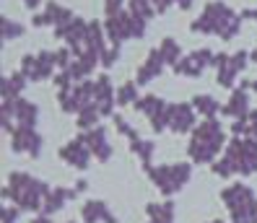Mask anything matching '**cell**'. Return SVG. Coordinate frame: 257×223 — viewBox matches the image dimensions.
Instances as JSON below:
<instances>
[{"instance_id":"cell-29","label":"cell","mask_w":257,"mask_h":223,"mask_svg":"<svg viewBox=\"0 0 257 223\" xmlns=\"http://www.w3.org/2000/svg\"><path fill=\"white\" fill-rule=\"evenodd\" d=\"M229 223H257V200L229 210Z\"/></svg>"},{"instance_id":"cell-2","label":"cell","mask_w":257,"mask_h":223,"mask_svg":"<svg viewBox=\"0 0 257 223\" xmlns=\"http://www.w3.org/2000/svg\"><path fill=\"white\" fill-rule=\"evenodd\" d=\"M226 130L218 117H203L190 132V143H187V158L195 166H205L218 158L221 151H226Z\"/></svg>"},{"instance_id":"cell-36","label":"cell","mask_w":257,"mask_h":223,"mask_svg":"<svg viewBox=\"0 0 257 223\" xmlns=\"http://www.w3.org/2000/svg\"><path fill=\"white\" fill-rule=\"evenodd\" d=\"M21 207L19 205H3V207H0V223H19V218H21Z\"/></svg>"},{"instance_id":"cell-3","label":"cell","mask_w":257,"mask_h":223,"mask_svg":"<svg viewBox=\"0 0 257 223\" xmlns=\"http://www.w3.org/2000/svg\"><path fill=\"white\" fill-rule=\"evenodd\" d=\"M50 184L39 179V176H32L29 171H11L8 174V184L3 187V200L19 205L24 213H42L44 197L50 195Z\"/></svg>"},{"instance_id":"cell-19","label":"cell","mask_w":257,"mask_h":223,"mask_svg":"<svg viewBox=\"0 0 257 223\" xmlns=\"http://www.w3.org/2000/svg\"><path fill=\"white\" fill-rule=\"evenodd\" d=\"M78 197V189L75 187H52L50 189V195L44 197V205H42V213H47V215H55L60 213L63 207Z\"/></svg>"},{"instance_id":"cell-26","label":"cell","mask_w":257,"mask_h":223,"mask_svg":"<svg viewBox=\"0 0 257 223\" xmlns=\"http://www.w3.org/2000/svg\"><path fill=\"white\" fill-rule=\"evenodd\" d=\"M101 120H104V117H101V112H99V107H96V101L86 104V107L75 114V125H78V130H91V127H96Z\"/></svg>"},{"instance_id":"cell-25","label":"cell","mask_w":257,"mask_h":223,"mask_svg":"<svg viewBox=\"0 0 257 223\" xmlns=\"http://www.w3.org/2000/svg\"><path fill=\"white\" fill-rule=\"evenodd\" d=\"M192 107H195V112H198L200 117H218L221 114V104H218V99H213L210 94H195L192 96Z\"/></svg>"},{"instance_id":"cell-15","label":"cell","mask_w":257,"mask_h":223,"mask_svg":"<svg viewBox=\"0 0 257 223\" xmlns=\"http://www.w3.org/2000/svg\"><path fill=\"white\" fill-rule=\"evenodd\" d=\"M249 112H252V107H249V88L239 83V88H231V96H229V101L223 104L221 117L239 120V117H249Z\"/></svg>"},{"instance_id":"cell-34","label":"cell","mask_w":257,"mask_h":223,"mask_svg":"<svg viewBox=\"0 0 257 223\" xmlns=\"http://www.w3.org/2000/svg\"><path fill=\"white\" fill-rule=\"evenodd\" d=\"M109 120H112V125H114V130L119 132V135H122V138H127V140H135V138H141L138 135V130H135L127 120H125V117L122 114H112L109 117Z\"/></svg>"},{"instance_id":"cell-10","label":"cell","mask_w":257,"mask_h":223,"mask_svg":"<svg viewBox=\"0 0 257 223\" xmlns=\"http://www.w3.org/2000/svg\"><path fill=\"white\" fill-rule=\"evenodd\" d=\"M192 101H177V104H169V132L174 135H187V132L195 130L198 125V117H195Z\"/></svg>"},{"instance_id":"cell-31","label":"cell","mask_w":257,"mask_h":223,"mask_svg":"<svg viewBox=\"0 0 257 223\" xmlns=\"http://www.w3.org/2000/svg\"><path fill=\"white\" fill-rule=\"evenodd\" d=\"M236 78H239V70L231 65V57H229V63L216 70V83L223 88H236Z\"/></svg>"},{"instance_id":"cell-41","label":"cell","mask_w":257,"mask_h":223,"mask_svg":"<svg viewBox=\"0 0 257 223\" xmlns=\"http://www.w3.org/2000/svg\"><path fill=\"white\" fill-rule=\"evenodd\" d=\"M229 57H231L229 52H216V55H213V63H210V68H213V70L223 68L226 63H229Z\"/></svg>"},{"instance_id":"cell-27","label":"cell","mask_w":257,"mask_h":223,"mask_svg":"<svg viewBox=\"0 0 257 223\" xmlns=\"http://www.w3.org/2000/svg\"><path fill=\"white\" fill-rule=\"evenodd\" d=\"M159 52H161V57H164V63L169 65V68H174L179 60H182V47L177 44V39H172V37H166V39H161V44H159Z\"/></svg>"},{"instance_id":"cell-7","label":"cell","mask_w":257,"mask_h":223,"mask_svg":"<svg viewBox=\"0 0 257 223\" xmlns=\"http://www.w3.org/2000/svg\"><path fill=\"white\" fill-rule=\"evenodd\" d=\"M91 158H94V153H91V148H88L83 132L78 138H70L65 145H60V161H65L68 166L78 169V171H86L91 166Z\"/></svg>"},{"instance_id":"cell-52","label":"cell","mask_w":257,"mask_h":223,"mask_svg":"<svg viewBox=\"0 0 257 223\" xmlns=\"http://www.w3.org/2000/svg\"><path fill=\"white\" fill-rule=\"evenodd\" d=\"M68 223H73V220H68Z\"/></svg>"},{"instance_id":"cell-44","label":"cell","mask_w":257,"mask_h":223,"mask_svg":"<svg viewBox=\"0 0 257 223\" xmlns=\"http://www.w3.org/2000/svg\"><path fill=\"white\" fill-rule=\"evenodd\" d=\"M29 223H52V215H47V213H34V218L29 220Z\"/></svg>"},{"instance_id":"cell-38","label":"cell","mask_w":257,"mask_h":223,"mask_svg":"<svg viewBox=\"0 0 257 223\" xmlns=\"http://www.w3.org/2000/svg\"><path fill=\"white\" fill-rule=\"evenodd\" d=\"M249 63H252V60H249V52H247V50H236V52H231V65H234L239 73H244Z\"/></svg>"},{"instance_id":"cell-33","label":"cell","mask_w":257,"mask_h":223,"mask_svg":"<svg viewBox=\"0 0 257 223\" xmlns=\"http://www.w3.org/2000/svg\"><path fill=\"white\" fill-rule=\"evenodd\" d=\"M127 11L133 13V16H141L146 21H151L156 16V8H154L151 0H127Z\"/></svg>"},{"instance_id":"cell-45","label":"cell","mask_w":257,"mask_h":223,"mask_svg":"<svg viewBox=\"0 0 257 223\" xmlns=\"http://www.w3.org/2000/svg\"><path fill=\"white\" fill-rule=\"evenodd\" d=\"M174 6H177L179 11H192V6H195V0H174Z\"/></svg>"},{"instance_id":"cell-9","label":"cell","mask_w":257,"mask_h":223,"mask_svg":"<svg viewBox=\"0 0 257 223\" xmlns=\"http://www.w3.org/2000/svg\"><path fill=\"white\" fill-rule=\"evenodd\" d=\"M42 145H44V138L39 135L37 127H16L11 132V151L13 153H26L32 158H39Z\"/></svg>"},{"instance_id":"cell-6","label":"cell","mask_w":257,"mask_h":223,"mask_svg":"<svg viewBox=\"0 0 257 223\" xmlns=\"http://www.w3.org/2000/svg\"><path fill=\"white\" fill-rule=\"evenodd\" d=\"M133 107H135V112H141L148 120L151 130H154L156 135L164 132V130H169V101H164L156 94H146V96H141L138 101H135Z\"/></svg>"},{"instance_id":"cell-14","label":"cell","mask_w":257,"mask_h":223,"mask_svg":"<svg viewBox=\"0 0 257 223\" xmlns=\"http://www.w3.org/2000/svg\"><path fill=\"white\" fill-rule=\"evenodd\" d=\"M130 19H133L130 11H119V13H114V16H107V21H104V32H107L109 44L122 47L125 42H130Z\"/></svg>"},{"instance_id":"cell-32","label":"cell","mask_w":257,"mask_h":223,"mask_svg":"<svg viewBox=\"0 0 257 223\" xmlns=\"http://www.w3.org/2000/svg\"><path fill=\"white\" fill-rule=\"evenodd\" d=\"M210 171H213L218 179H231V176H236V166L231 163L229 156H218L213 163H210Z\"/></svg>"},{"instance_id":"cell-4","label":"cell","mask_w":257,"mask_h":223,"mask_svg":"<svg viewBox=\"0 0 257 223\" xmlns=\"http://www.w3.org/2000/svg\"><path fill=\"white\" fill-rule=\"evenodd\" d=\"M223 156L231 158V163L236 166L239 176L257 174V138H252V135H247V138L231 135V140L226 143Z\"/></svg>"},{"instance_id":"cell-8","label":"cell","mask_w":257,"mask_h":223,"mask_svg":"<svg viewBox=\"0 0 257 223\" xmlns=\"http://www.w3.org/2000/svg\"><path fill=\"white\" fill-rule=\"evenodd\" d=\"M213 55L216 52H210L208 47H200V50L185 55L172 70H174V76H182V78H200L203 70L210 68V63H213Z\"/></svg>"},{"instance_id":"cell-51","label":"cell","mask_w":257,"mask_h":223,"mask_svg":"<svg viewBox=\"0 0 257 223\" xmlns=\"http://www.w3.org/2000/svg\"><path fill=\"white\" fill-rule=\"evenodd\" d=\"M148 223H156V220H148Z\"/></svg>"},{"instance_id":"cell-35","label":"cell","mask_w":257,"mask_h":223,"mask_svg":"<svg viewBox=\"0 0 257 223\" xmlns=\"http://www.w3.org/2000/svg\"><path fill=\"white\" fill-rule=\"evenodd\" d=\"M119 55H122V50H119L117 44H109V47L104 50V55H101V68L104 70H112L119 63Z\"/></svg>"},{"instance_id":"cell-1","label":"cell","mask_w":257,"mask_h":223,"mask_svg":"<svg viewBox=\"0 0 257 223\" xmlns=\"http://www.w3.org/2000/svg\"><path fill=\"white\" fill-rule=\"evenodd\" d=\"M241 21H244L241 13H236L229 3H223V0H210V3H205L200 16L190 24V32L231 42L241 32Z\"/></svg>"},{"instance_id":"cell-39","label":"cell","mask_w":257,"mask_h":223,"mask_svg":"<svg viewBox=\"0 0 257 223\" xmlns=\"http://www.w3.org/2000/svg\"><path fill=\"white\" fill-rule=\"evenodd\" d=\"M52 83H55V88L60 91V88H70V86H75V81H73V76L68 70H57L55 73V78H52Z\"/></svg>"},{"instance_id":"cell-40","label":"cell","mask_w":257,"mask_h":223,"mask_svg":"<svg viewBox=\"0 0 257 223\" xmlns=\"http://www.w3.org/2000/svg\"><path fill=\"white\" fill-rule=\"evenodd\" d=\"M127 0H104V16H114V13L125 11Z\"/></svg>"},{"instance_id":"cell-23","label":"cell","mask_w":257,"mask_h":223,"mask_svg":"<svg viewBox=\"0 0 257 223\" xmlns=\"http://www.w3.org/2000/svg\"><path fill=\"white\" fill-rule=\"evenodd\" d=\"M112 210L107 207L104 200H86L81 207V220L83 223H104Z\"/></svg>"},{"instance_id":"cell-17","label":"cell","mask_w":257,"mask_h":223,"mask_svg":"<svg viewBox=\"0 0 257 223\" xmlns=\"http://www.w3.org/2000/svg\"><path fill=\"white\" fill-rule=\"evenodd\" d=\"M254 200H257L254 189L244 182H231L229 187L221 189V202L226 205V210L239 207V205H247V202H254Z\"/></svg>"},{"instance_id":"cell-42","label":"cell","mask_w":257,"mask_h":223,"mask_svg":"<svg viewBox=\"0 0 257 223\" xmlns=\"http://www.w3.org/2000/svg\"><path fill=\"white\" fill-rule=\"evenodd\" d=\"M151 3H154V8H156L159 16H164V13L174 6V0H151Z\"/></svg>"},{"instance_id":"cell-11","label":"cell","mask_w":257,"mask_h":223,"mask_svg":"<svg viewBox=\"0 0 257 223\" xmlns=\"http://www.w3.org/2000/svg\"><path fill=\"white\" fill-rule=\"evenodd\" d=\"M75 16H73V11L68 8V6H63V3H57V0H47L44 3V11L42 13H34L32 16V26L34 29H44V26H60V24H68V21H73Z\"/></svg>"},{"instance_id":"cell-20","label":"cell","mask_w":257,"mask_h":223,"mask_svg":"<svg viewBox=\"0 0 257 223\" xmlns=\"http://www.w3.org/2000/svg\"><path fill=\"white\" fill-rule=\"evenodd\" d=\"M13 114H16V127H37V122H39V104L21 96V99L13 101Z\"/></svg>"},{"instance_id":"cell-48","label":"cell","mask_w":257,"mask_h":223,"mask_svg":"<svg viewBox=\"0 0 257 223\" xmlns=\"http://www.w3.org/2000/svg\"><path fill=\"white\" fill-rule=\"evenodd\" d=\"M73 187L78 189V195H81V192H86V189H88V182H86V179H78V182H75Z\"/></svg>"},{"instance_id":"cell-22","label":"cell","mask_w":257,"mask_h":223,"mask_svg":"<svg viewBox=\"0 0 257 223\" xmlns=\"http://www.w3.org/2000/svg\"><path fill=\"white\" fill-rule=\"evenodd\" d=\"M146 215H148V220H156V223H174L177 205L169 197H166L164 202H148L146 205Z\"/></svg>"},{"instance_id":"cell-50","label":"cell","mask_w":257,"mask_h":223,"mask_svg":"<svg viewBox=\"0 0 257 223\" xmlns=\"http://www.w3.org/2000/svg\"><path fill=\"white\" fill-rule=\"evenodd\" d=\"M208 223H226V220H221V218H213V220H208Z\"/></svg>"},{"instance_id":"cell-18","label":"cell","mask_w":257,"mask_h":223,"mask_svg":"<svg viewBox=\"0 0 257 223\" xmlns=\"http://www.w3.org/2000/svg\"><path fill=\"white\" fill-rule=\"evenodd\" d=\"M146 176L151 179V184H154L164 197H174L177 195V184H174V176H172V166L169 163H161V166H148L146 169Z\"/></svg>"},{"instance_id":"cell-13","label":"cell","mask_w":257,"mask_h":223,"mask_svg":"<svg viewBox=\"0 0 257 223\" xmlns=\"http://www.w3.org/2000/svg\"><path fill=\"white\" fill-rule=\"evenodd\" d=\"M81 132H83V138H86L88 148H91L94 158L101 161V163H107V161L112 158V153H114V148H112V143H109L107 127H104V125H96V127H91V130H81Z\"/></svg>"},{"instance_id":"cell-46","label":"cell","mask_w":257,"mask_h":223,"mask_svg":"<svg viewBox=\"0 0 257 223\" xmlns=\"http://www.w3.org/2000/svg\"><path fill=\"white\" fill-rule=\"evenodd\" d=\"M241 19H252L257 24V8H244L241 11Z\"/></svg>"},{"instance_id":"cell-49","label":"cell","mask_w":257,"mask_h":223,"mask_svg":"<svg viewBox=\"0 0 257 223\" xmlns=\"http://www.w3.org/2000/svg\"><path fill=\"white\" fill-rule=\"evenodd\" d=\"M249 60H252V63H257V50H249Z\"/></svg>"},{"instance_id":"cell-16","label":"cell","mask_w":257,"mask_h":223,"mask_svg":"<svg viewBox=\"0 0 257 223\" xmlns=\"http://www.w3.org/2000/svg\"><path fill=\"white\" fill-rule=\"evenodd\" d=\"M164 68H166V63H164V57H161L159 47L151 50V52L146 55V60L141 63L138 73H135V83H138V86H148L151 81H156V78L161 76Z\"/></svg>"},{"instance_id":"cell-21","label":"cell","mask_w":257,"mask_h":223,"mask_svg":"<svg viewBox=\"0 0 257 223\" xmlns=\"http://www.w3.org/2000/svg\"><path fill=\"white\" fill-rule=\"evenodd\" d=\"M26 86H29V78L21 70H16V73H11V76L0 78V96L3 99H21Z\"/></svg>"},{"instance_id":"cell-12","label":"cell","mask_w":257,"mask_h":223,"mask_svg":"<svg viewBox=\"0 0 257 223\" xmlns=\"http://www.w3.org/2000/svg\"><path fill=\"white\" fill-rule=\"evenodd\" d=\"M94 101L101 112V117H112L114 107H117V91H114V83L107 73L94 78Z\"/></svg>"},{"instance_id":"cell-5","label":"cell","mask_w":257,"mask_h":223,"mask_svg":"<svg viewBox=\"0 0 257 223\" xmlns=\"http://www.w3.org/2000/svg\"><path fill=\"white\" fill-rule=\"evenodd\" d=\"M29 83H44L52 81L57 73V60H55V50H42L37 55H24L21 57V68Z\"/></svg>"},{"instance_id":"cell-43","label":"cell","mask_w":257,"mask_h":223,"mask_svg":"<svg viewBox=\"0 0 257 223\" xmlns=\"http://www.w3.org/2000/svg\"><path fill=\"white\" fill-rule=\"evenodd\" d=\"M249 135L257 138V109L249 112Z\"/></svg>"},{"instance_id":"cell-24","label":"cell","mask_w":257,"mask_h":223,"mask_svg":"<svg viewBox=\"0 0 257 223\" xmlns=\"http://www.w3.org/2000/svg\"><path fill=\"white\" fill-rule=\"evenodd\" d=\"M130 153H133V156H138V158H141V163H143V169H148V166H154L156 143H154V140L135 138V140H130Z\"/></svg>"},{"instance_id":"cell-28","label":"cell","mask_w":257,"mask_h":223,"mask_svg":"<svg viewBox=\"0 0 257 223\" xmlns=\"http://www.w3.org/2000/svg\"><path fill=\"white\" fill-rule=\"evenodd\" d=\"M24 34H26V26H24L21 21L8 19V16L0 19V37H3V42H16V39H21Z\"/></svg>"},{"instance_id":"cell-30","label":"cell","mask_w":257,"mask_h":223,"mask_svg":"<svg viewBox=\"0 0 257 223\" xmlns=\"http://www.w3.org/2000/svg\"><path fill=\"white\" fill-rule=\"evenodd\" d=\"M138 99L141 96H138V83L135 81H125L117 88V107H133Z\"/></svg>"},{"instance_id":"cell-37","label":"cell","mask_w":257,"mask_h":223,"mask_svg":"<svg viewBox=\"0 0 257 223\" xmlns=\"http://www.w3.org/2000/svg\"><path fill=\"white\" fill-rule=\"evenodd\" d=\"M229 130H231V135H236V138H247V135H249V117H239V120H231Z\"/></svg>"},{"instance_id":"cell-47","label":"cell","mask_w":257,"mask_h":223,"mask_svg":"<svg viewBox=\"0 0 257 223\" xmlns=\"http://www.w3.org/2000/svg\"><path fill=\"white\" fill-rule=\"evenodd\" d=\"M39 6H42V0H24V8L26 11H37Z\"/></svg>"}]
</instances>
